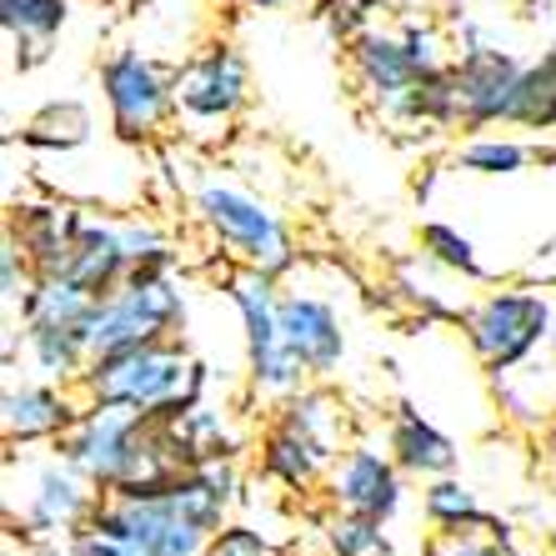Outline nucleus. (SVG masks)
<instances>
[{"mask_svg":"<svg viewBox=\"0 0 556 556\" xmlns=\"http://www.w3.org/2000/svg\"><path fill=\"white\" fill-rule=\"evenodd\" d=\"M546 321H552V311H546L542 296H531V291H502V296H486L466 316V337H471L481 362L506 371V366H517L521 356L546 337Z\"/></svg>","mask_w":556,"mask_h":556,"instance_id":"423d86ee","label":"nucleus"},{"mask_svg":"<svg viewBox=\"0 0 556 556\" xmlns=\"http://www.w3.org/2000/svg\"><path fill=\"white\" fill-rule=\"evenodd\" d=\"M86 136H91V116H86L76 101L51 105V111H40V116L26 126L30 146H55V151H71V146H80Z\"/></svg>","mask_w":556,"mask_h":556,"instance_id":"412c9836","label":"nucleus"},{"mask_svg":"<svg viewBox=\"0 0 556 556\" xmlns=\"http://www.w3.org/2000/svg\"><path fill=\"white\" fill-rule=\"evenodd\" d=\"M101 91H105V105H111V126L116 136L126 141H146L161 130V121L176 105V76H166L151 55L141 51H116L111 61L101 65Z\"/></svg>","mask_w":556,"mask_h":556,"instance_id":"20e7f679","label":"nucleus"},{"mask_svg":"<svg viewBox=\"0 0 556 556\" xmlns=\"http://www.w3.org/2000/svg\"><path fill=\"white\" fill-rule=\"evenodd\" d=\"M251 96L247 55L216 40L176 71V105L186 121H231Z\"/></svg>","mask_w":556,"mask_h":556,"instance_id":"0eeeda50","label":"nucleus"},{"mask_svg":"<svg viewBox=\"0 0 556 556\" xmlns=\"http://www.w3.org/2000/svg\"><path fill=\"white\" fill-rule=\"evenodd\" d=\"M231 301L241 311V321H247V351H251L256 381L266 391H296L306 366L296 362V351L286 346V337H281V316H276V301H271V271L251 266L247 276H236Z\"/></svg>","mask_w":556,"mask_h":556,"instance_id":"39448f33","label":"nucleus"},{"mask_svg":"<svg viewBox=\"0 0 556 556\" xmlns=\"http://www.w3.org/2000/svg\"><path fill=\"white\" fill-rule=\"evenodd\" d=\"M331 546H337L341 556H366V552H376V546H381V521L351 517V511H346V521H337V527H331Z\"/></svg>","mask_w":556,"mask_h":556,"instance_id":"5701e85b","label":"nucleus"},{"mask_svg":"<svg viewBox=\"0 0 556 556\" xmlns=\"http://www.w3.org/2000/svg\"><path fill=\"white\" fill-rule=\"evenodd\" d=\"M86 391L96 406H126L141 416H181L201 402L206 366L191 362L176 341H146V346L105 351L86 366Z\"/></svg>","mask_w":556,"mask_h":556,"instance_id":"f257e3e1","label":"nucleus"},{"mask_svg":"<svg viewBox=\"0 0 556 556\" xmlns=\"http://www.w3.org/2000/svg\"><path fill=\"white\" fill-rule=\"evenodd\" d=\"M506 126L527 130H556V51L536 65H521L517 96L506 105Z\"/></svg>","mask_w":556,"mask_h":556,"instance_id":"a211bd4d","label":"nucleus"},{"mask_svg":"<svg viewBox=\"0 0 556 556\" xmlns=\"http://www.w3.org/2000/svg\"><path fill=\"white\" fill-rule=\"evenodd\" d=\"M195 211H201V220L211 226V236H216L220 247H231L247 266L271 271V276L291 266V236H286V226L261 201H251L247 191H231V186L211 181L195 195Z\"/></svg>","mask_w":556,"mask_h":556,"instance_id":"7ed1b4c3","label":"nucleus"},{"mask_svg":"<svg viewBox=\"0 0 556 556\" xmlns=\"http://www.w3.org/2000/svg\"><path fill=\"white\" fill-rule=\"evenodd\" d=\"M26 346L36 356V366L55 381L76 376L80 366L91 362V341L80 326H26Z\"/></svg>","mask_w":556,"mask_h":556,"instance_id":"6ab92c4d","label":"nucleus"},{"mask_svg":"<svg viewBox=\"0 0 556 556\" xmlns=\"http://www.w3.org/2000/svg\"><path fill=\"white\" fill-rule=\"evenodd\" d=\"M276 316H281L286 346L296 351V362L306 371H316V376L337 371L341 356H346V337H341L337 311L316 296H281L276 301Z\"/></svg>","mask_w":556,"mask_h":556,"instance_id":"9d476101","label":"nucleus"},{"mask_svg":"<svg viewBox=\"0 0 556 556\" xmlns=\"http://www.w3.org/2000/svg\"><path fill=\"white\" fill-rule=\"evenodd\" d=\"M391 456L402 471H416V477H446L456 466V446L431 421H421V412H412V406H402L391 421Z\"/></svg>","mask_w":556,"mask_h":556,"instance_id":"2eb2a0df","label":"nucleus"},{"mask_svg":"<svg viewBox=\"0 0 556 556\" xmlns=\"http://www.w3.org/2000/svg\"><path fill=\"white\" fill-rule=\"evenodd\" d=\"M71 552H76V556H146L141 546L121 542V536H111V531H101V527L71 531Z\"/></svg>","mask_w":556,"mask_h":556,"instance_id":"393cba45","label":"nucleus"},{"mask_svg":"<svg viewBox=\"0 0 556 556\" xmlns=\"http://www.w3.org/2000/svg\"><path fill=\"white\" fill-rule=\"evenodd\" d=\"M351 71L362 80V91L371 96V101H381L387 116L412 96L416 80L427 76V65L416 61L406 36H387V30H376V26L351 40Z\"/></svg>","mask_w":556,"mask_h":556,"instance_id":"1a4fd4ad","label":"nucleus"},{"mask_svg":"<svg viewBox=\"0 0 556 556\" xmlns=\"http://www.w3.org/2000/svg\"><path fill=\"white\" fill-rule=\"evenodd\" d=\"M527 161H531V146H521V141H477L462 151V166L481 170V176H511Z\"/></svg>","mask_w":556,"mask_h":556,"instance_id":"4be33fe9","label":"nucleus"},{"mask_svg":"<svg viewBox=\"0 0 556 556\" xmlns=\"http://www.w3.org/2000/svg\"><path fill=\"white\" fill-rule=\"evenodd\" d=\"M441 556H517V552H511V546H502V542H471V536L462 531V536H456V542L446 546Z\"/></svg>","mask_w":556,"mask_h":556,"instance_id":"bb28decb","label":"nucleus"},{"mask_svg":"<svg viewBox=\"0 0 556 556\" xmlns=\"http://www.w3.org/2000/svg\"><path fill=\"white\" fill-rule=\"evenodd\" d=\"M326 456H331V446L326 441H316L311 431L291 427V421H281V427L271 431V441H266V477L286 481V486H311L316 481V471L326 466Z\"/></svg>","mask_w":556,"mask_h":556,"instance_id":"f3484780","label":"nucleus"},{"mask_svg":"<svg viewBox=\"0 0 556 556\" xmlns=\"http://www.w3.org/2000/svg\"><path fill=\"white\" fill-rule=\"evenodd\" d=\"M331 486H337L341 511H351V517L391 521L396 506H402V477H396V466L381 452H371V446H356V452L337 466Z\"/></svg>","mask_w":556,"mask_h":556,"instance_id":"9b49d317","label":"nucleus"},{"mask_svg":"<svg viewBox=\"0 0 556 556\" xmlns=\"http://www.w3.org/2000/svg\"><path fill=\"white\" fill-rule=\"evenodd\" d=\"M206 556H271V546L261 542V531H247V527H231L220 531L216 542H211Z\"/></svg>","mask_w":556,"mask_h":556,"instance_id":"a878e982","label":"nucleus"},{"mask_svg":"<svg viewBox=\"0 0 556 556\" xmlns=\"http://www.w3.org/2000/svg\"><path fill=\"white\" fill-rule=\"evenodd\" d=\"M427 517L437 521V527H446L452 536H462V531H471V527H492V517L477 506V496L466 492V486H456V481H437V486H431Z\"/></svg>","mask_w":556,"mask_h":556,"instance_id":"aec40b11","label":"nucleus"},{"mask_svg":"<svg viewBox=\"0 0 556 556\" xmlns=\"http://www.w3.org/2000/svg\"><path fill=\"white\" fill-rule=\"evenodd\" d=\"M236 5H247V11H276V5H286V0H236Z\"/></svg>","mask_w":556,"mask_h":556,"instance_id":"cd10ccee","label":"nucleus"},{"mask_svg":"<svg viewBox=\"0 0 556 556\" xmlns=\"http://www.w3.org/2000/svg\"><path fill=\"white\" fill-rule=\"evenodd\" d=\"M452 80L462 126H492V121H506V105H511L521 80V61H511L506 51H492V46H477L452 65Z\"/></svg>","mask_w":556,"mask_h":556,"instance_id":"6e6552de","label":"nucleus"},{"mask_svg":"<svg viewBox=\"0 0 556 556\" xmlns=\"http://www.w3.org/2000/svg\"><path fill=\"white\" fill-rule=\"evenodd\" d=\"M86 220L76 211H61V206H26L15 216V241L21 251L30 256L36 276H65L71 266V251H76V236Z\"/></svg>","mask_w":556,"mask_h":556,"instance_id":"ddd939ff","label":"nucleus"},{"mask_svg":"<svg viewBox=\"0 0 556 556\" xmlns=\"http://www.w3.org/2000/svg\"><path fill=\"white\" fill-rule=\"evenodd\" d=\"M96 481H86L76 466H46L36 477V492H30V506H26V521L36 531H80L91 521L96 502L101 496L91 492Z\"/></svg>","mask_w":556,"mask_h":556,"instance_id":"f8f14e48","label":"nucleus"},{"mask_svg":"<svg viewBox=\"0 0 556 556\" xmlns=\"http://www.w3.org/2000/svg\"><path fill=\"white\" fill-rule=\"evenodd\" d=\"M170 261H155V266H136L116 291H105L91 311V326H86V341H91V356L105 351H126V346H146V341H166L176 331V321L186 316L181 291L166 281Z\"/></svg>","mask_w":556,"mask_h":556,"instance_id":"f03ea898","label":"nucleus"},{"mask_svg":"<svg viewBox=\"0 0 556 556\" xmlns=\"http://www.w3.org/2000/svg\"><path fill=\"white\" fill-rule=\"evenodd\" d=\"M65 15H71V0H0V26L11 36L21 65H36L40 55L51 51Z\"/></svg>","mask_w":556,"mask_h":556,"instance_id":"4468645a","label":"nucleus"},{"mask_svg":"<svg viewBox=\"0 0 556 556\" xmlns=\"http://www.w3.org/2000/svg\"><path fill=\"white\" fill-rule=\"evenodd\" d=\"M76 406L65 402L61 391L51 387H21L5 396V431L11 441H46V437H65L76 421Z\"/></svg>","mask_w":556,"mask_h":556,"instance_id":"dca6fc26","label":"nucleus"},{"mask_svg":"<svg viewBox=\"0 0 556 556\" xmlns=\"http://www.w3.org/2000/svg\"><path fill=\"white\" fill-rule=\"evenodd\" d=\"M421 236H427V247L437 251V261H446V266H456V271H466V276L481 271L477 256H471V241H466V236L446 231V226H427Z\"/></svg>","mask_w":556,"mask_h":556,"instance_id":"b1692460","label":"nucleus"}]
</instances>
